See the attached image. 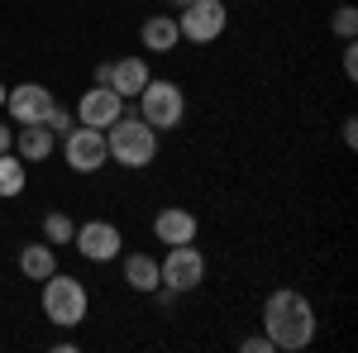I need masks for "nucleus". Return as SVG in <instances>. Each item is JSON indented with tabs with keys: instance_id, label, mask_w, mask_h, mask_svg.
<instances>
[{
	"instance_id": "10",
	"label": "nucleus",
	"mask_w": 358,
	"mask_h": 353,
	"mask_svg": "<svg viewBox=\"0 0 358 353\" xmlns=\"http://www.w3.org/2000/svg\"><path fill=\"white\" fill-rule=\"evenodd\" d=\"M124 96L120 91H110V86H91V91H82V101H77V124H91V129H110L115 120L124 115Z\"/></svg>"
},
{
	"instance_id": "3",
	"label": "nucleus",
	"mask_w": 358,
	"mask_h": 353,
	"mask_svg": "<svg viewBox=\"0 0 358 353\" xmlns=\"http://www.w3.org/2000/svg\"><path fill=\"white\" fill-rule=\"evenodd\" d=\"M43 315L53 320L57 329H77L86 320V310H91V296H86V287L77 277H67V272H53V277H43Z\"/></svg>"
},
{
	"instance_id": "20",
	"label": "nucleus",
	"mask_w": 358,
	"mask_h": 353,
	"mask_svg": "<svg viewBox=\"0 0 358 353\" xmlns=\"http://www.w3.org/2000/svg\"><path fill=\"white\" fill-rule=\"evenodd\" d=\"M43 124L53 129V138H62L67 129H72V124H77V115H72V110H62V106H53V110H48V120H43Z\"/></svg>"
},
{
	"instance_id": "6",
	"label": "nucleus",
	"mask_w": 358,
	"mask_h": 353,
	"mask_svg": "<svg viewBox=\"0 0 358 353\" xmlns=\"http://www.w3.org/2000/svg\"><path fill=\"white\" fill-rule=\"evenodd\" d=\"M62 158L72 172H101V167L110 163V148H106V129H91V124H72L67 134H62Z\"/></svg>"
},
{
	"instance_id": "23",
	"label": "nucleus",
	"mask_w": 358,
	"mask_h": 353,
	"mask_svg": "<svg viewBox=\"0 0 358 353\" xmlns=\"http://www.w3.org/2000/svg\"><path fill=\"white\" fill-rule=\"evenodd\" d=\"M91 82H96V86H110V62H96V72H91Z\"/></svg>"
},
{
	"instance_id": "2",
	"label": "nucleus",
	"mask_w": 358,
	"mask_h": 353,
	"mask_svg": "<svg viewBox=\"0 0 358 353\" xmlns=\"http://www.w3.org/2000/svg\"><path fill=\"white\" fill-rule=\"evenodd\" d=\"M106 148H110V163L134 167L138 172V167H148L153 158H158V129L143 124L134 110H124L110 129H106Z\"/></svg>"
},
{
	"instance_id": "13",
	"label": "nucleus",
	"mask_w": 358,
	"mask_h": 353,
	"mask_svg": "<svg viewBox=\"0 0 358 353\" xmlns=\"http://www.w3.org/2000/svg\"><path fill=\"white\" fill-rule=\"evenodd\" d=\"M138 38H143V48H148V53H172V48L182 43L177 15H148L143 29H138Z\"/></svg>"
},
{
	"instance_id": "25",
	"label": "nucleus",
	"mask_w": 358,
	"mask_h": 353,
	"mask_svg": "<svg viewBox=\"0 0 358 353\" xmlns=\"http://www.w3.org/2000/svg\"><path fill=\"white\" fill-rule=\"evenodd\" d=\"M10 148H15V129H10V124H0V153H10Z\"/></svg>"
},
{
	"instance_id": "26",
	"label": "nucleus",
	"mask_w": 358,
	"mask_h": 353,
	"mask_svg": "<svg viewBox=\"0 0 358 353\" xmlns=\"http://www.w3.org/2000/svg\"><path fill=\"white\" fill-rule=\"evenodd\" d=\"M5 91H10V86H5V82H0V110H5Z\"/></svg>"
},
{
	"instance_id": "7",
	"label": "nucleus",
	"mask_w": 358,
	"mask_h": 353,
	"mask_svg": "<svg viewBox=\"0 0 358 353\" xmlns=\"http://www.w3.org/2000/svg\"><path fill=\"white\" fill-rule=\"evenodd\" d=\"M177 29L187 43H215L229 29V10H224V0H192V5H182Z\"/></svg>"
},
{
	"instance_id": "17",
	"label": "nucleus",
	"mask_w": 358,
	"mask_h": 353,
	"mask_svg": "<svg viewBox=\"0 0 358 353\" xmlns=\"http://www.w3.org/2000/svg\"><path fill=\"white\" fill-rule=\"evenodd\" d=\"M24 191V158L10 148V153H0V196H20Z\"/></svg>"
},
{
	"instance_id": "9",
	"label": "nucleus",
	"mask_w": 358,
	"mask_h": 353,
	"mask_svg": "<svg viewBox=\"0 0 358 353\" xmlns=\"http://www.w3.org/2000/svg\"><path fill=\"white\" fill-rule=\"evenodd\" d=\"M53 91L43 82H20L5 91V110H10V120L15 124H43L48 120V110H53Z\"/></svg>"
},
{
	"instance_id": "28",
	"label": "nucleus",
	"mask_w": 358,
	"mask_h": 353,
	"mask_svg": "<svg viewBox=\"0 0 358 353\" xmlns=\"http://www.w3.org/2000/svg\"><path fill=\"white\" fill-rule=\"evenodd\" d=\"M248 5H253V0H248Z\"/></svg>"
},
{
	"instance_id": "18",
	"label": "nucleus",
	"mask_w": 358,
	"mask_h": 353,
	"mask_svg": "<svg viewBox=\"0 0 358 353\" xmlns=\"http://www.w3.org/2000/svg\"><path fill=\"white\" fill-rule=\"evenodd\" d=\"M72 234H77L72 215H62V210L43 215V244H72Z\"/></svg>"
},
{
	"instance_id": "24",
	"label": "nucleus",
	"mask_w": 358,
	"mask_h": 353,
	"mask_svg": "<svg viewBox=\"0 0 358 353\" xmlns=\"http://www.w3.org/2000/svg\"><path fill=\"white\" fill-rule=\"evenodd\" d=\"M344 143H349V148H354V143H358V120H354V115L344 120Z\"/></svg>"
},
{
	"instance_id": "22",
	"label": "nucleus",
	"mask_w": 358,
	"mask_h": 353,
	"mask_svg": "<svg viewBox=\"0 0 358 353\" xmlns=\"http://www.w3.org/2000/svg\"><path fill=\"white\" fill-rule=\"evenodd\" d=\"M344 77H349V82L358 77V43L354 38H344Z\"/></svg>"
},
{
	"instance_id": "8",
	"label": "nucleus",
	"mask_w": 358,
	"mask_h": 353,
	"mask_svg": "<svg viewBox=\"0 0 358 353\" xmlns=\"http://www.w3.org/2000/svg\"><path fill=\"white\" fill-rule=\"evenodd\" d=\"M72 244H77V253L86 263H115L124 253V234L115 229L110 219H86V224H77Z\"/></svg>"
},
{
	"instance_id": "11",
	"label": "nucleus",
	"mask_w": 358,
	"mask_h": 353,
	"mask_svg": "<svg viewBox=\"0 0 358 353\" xmlns=\"http://www.w3.org/2000/svg\"><path fill=\"white\" fill-rule=\"evenodd\" d=\"M196 215L192 210H182V206H167V210H158L153 215V234H158V244H196Z\"/></svg>"
},
{
	"instance_id": "12",
	"label": "nucleus",
	"mask_w": 358,
	"mask_h": 353,
	"mask_svg": "<svg viewBox=\"0 0 358 353\" xmlns=\"http://www.w3.org/2000/svg\"><path fill=\"white\" fill-rule=\"evenodd\" d=\"M148 62L143 57H120V62H110V91H120L124 101H134L138 91L148 86Z\"/></svg>"
},
{
	"instance_id": "15",
	"label": "nucleus",
	"mask_w": 358,
	"mask_h": 353,
	"mask_svg": "<svg viewBox=\"0 0 358 353\" xmlns=\"http://www.w3.org/2000/svg\"><path fill=\"white\" fill-rule=\"evenodd\" d=\"M53 129H48V124H20V129H15V153H20V158H24V163H43V158H48V153H53Z\"/></svg>"
},
{
	"instance_id": "27",
	"label": "nucleus",
	"mask_w": 358,
	"mask_h": 353,
	"mask_svg": "<svg viewBox=\"0 0 358 353\" xmlns=\"http://www.w3.org/2000/svg\"><path fill=\"white\" fill-rule=\"evenodd\" d=\"M172 5H177V10H182V5H192V0H172Z\"/></svg>"
},
{
	"instance_id": "5",
	"label": "nucleus",
	"mask_w": 358,
	"mask_h": 353,
	"mask_svg": "<svg viewBox=\"0 0 358 353\" xmlns=\"http://www.w3.org/2000/svg\"><path fill=\"white\" fill-rule=\"evenodd\" d=\"M206 282V253L196 244H172L167 258L158 263V287L172 291V296H187Z\"/></svg>"
},
{
	"instance_id": "14",
	"label": "nucleus",
	"mask_w": 358,
	"mask_h": 353,
	"mask_svg": "<svg viewBox=\"0 0 358 353\" xmlns=\"http://www.w3.org/2000/svg\"><path fill=\"white\" fill-rule=\"evenodd\" d=\"M124 258V287L138 296H153L158 291V258L153 253H120Z\"/></svg>"
},
{
	"instance_id": "21",
	"label": "nucleus",
	"mask_w": 358,
	"mask_h": 353,
	"mask_svg": "<svg viewBox=\"0 0 358 353\" xmlns=\"http://www.w3.org/2000/svg\"><path fill=\"white\" fill-rule=\"evenodd\" d=\"M239 349H244V353H277L268 334H244V339H239Z\"/></svg>"
},
{
	"instance_id": "4",
	"label": "nucleus",
	"mask_w": 358,
	"mask_h": 353,
	"mask_svg": "<svg viewBox=\"0 0 358 353\" xmlns=\"http://www.w3.org/2000/svg\"><path fill=\"white\" fill-rule=\"evenodd\" d=\"M134 101H138L134 115L143 120V124H153L158 134H163V129H177V124L187 120V96H182V86H177V82L148 77V86L138 91Z\"/></svg>"
},
{
	"instance_id": "16",
	"label": "nucleus",
	"mask_w": 358,
	"mask_h": 353,
	"mask_svg": "<svg viewBox=\"0 0 358 353\" xmlns=\"http://www.w3.org/2000/svg\"><path fill=\"white\" fill-rule=\"evenodd\" d=\"M20 272H24V277H34V282L53 277V272H57L53 244H24V248H20Z\"/></svg>"
},
{
	"instance_id": "1",
	"label": "nucleus",
	"mask_w": 358,
	"mask_h": 353,
	"mask_svg": "<svg viewBox=\"0 0 358 353\" xmlns=\"http://www.w3.org/2000/svg\"><path fill=\"white\" fill-rule=\"evenodd\" d=\"M263 334L273 339V349L301 353L315 339V310H310V301L301 291H292V287L273 291L268 305H263Z\"/></svg>"
},
{
	"instance_id": "19",
	"label": "nucleus",
	"mask_w": 358,
	"mask_h": 353,
	"mask_svg": "<svg viewBox=\"0 0 358 353\" xmlns=\"http://www.w3.org/2000/svg\"><path fill=\"white\" fill-rule=\"evenodd\" d=\"M330 29L339 34V38H354V34H358V10H354V5H339L334 20H330Z\"/></svg>"
}]
</instances>
